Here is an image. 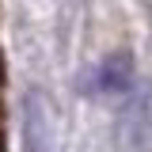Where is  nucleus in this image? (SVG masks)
<instances>
[{
	"mask_svg": "<svg viewBox=\"0 0 152 152\" xmlns=\"http://www.w3.org/2000/svg\"><path fill=\"white\" fill-rule=\"evenodd\" d=\"M27 152H46V114L34 91L27 95Z\"/></svg>",
	"mask_w": 152,
	"mask_h": 152,
	"instance_id": "f03ea898",
	"label": "nucleus"
},
{
	"mask_svg": "<svg viewBox=\"0 0 152 152\" xmlns=\"http://www.w3.org/2000/svg\"><path fill=\"white\" fill-rule=\"evenodd\" d=\"M133 84V61L129 53H114L107 61H99L91 72V91L95 95H126Z\"/></svg>",
	"mask_w": 152,
	"mask_h": 152,
	"instance_id": "f257e3e1",
	"label": "nucleus"
}]
</instances>
